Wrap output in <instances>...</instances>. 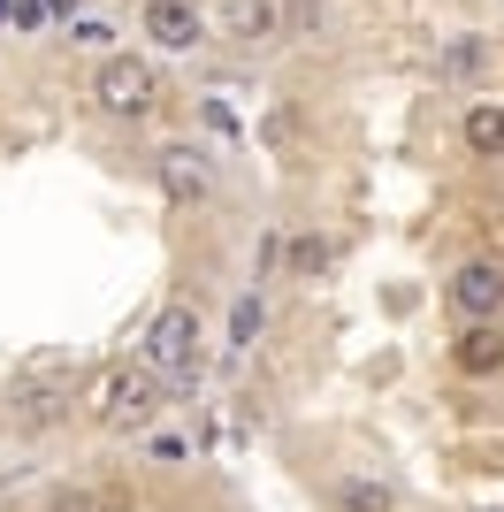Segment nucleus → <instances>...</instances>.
<instances>
[{
  "label": "nucleus",
  "mask_w": 504,
  "mask_h": 512,
  "mask_svg": "<svg viewBox=\"0 0 504 512\" xmlns=\"http://www.w3.org/2000/svg\"><path fill=\"white\" fill-rule=\"evenodd\" d=\"M146 39L153 46H199V8L191 0H146Z\"/></svg>",
  "instance_id": "obj_7"
},
{
  "label": "nucleus",
  "mask_w": 504,
  "mask_h": 512,
  "mask_svg": "<svg viewBox=\"0 0 504 512\" xmlns=\"http://www.w3.org/2000/svg\"><path fill=\"white\" fill-rule=\"evenodd\" d=\"M336 512H390V490L375 474H352V482H336Z\"/></svg>",
  "instance_id": "obj_11"
},
{
  "label": "nucleus",
  "mask_w": 504,
  "mask_h": 512,
  "mask_svg": "<svg viewBox=\"0 0 504 512\" xmlns=\"http://www.w3.org/2000/svg\"><path fill=\"white\" fill-rule=\"evenodd\" d=\"M69 390H77V367H31V375L8 390L16 428H54V421L69 413Z\"/></svg>",
  "instance_id": "obj_2"
},
{
  "label": "nucleus",
  "mask_w": 504,
  "mask_h": 512,
  "mask_svg": "<svg viewBox=\"0 0 504 512\" xmlns=\"http://www.w3.org/2000/svg\"><path fill=\"white\" fill-rule=\"evenodd\" d=\"M146 375H168V383H191L199 375V314L184 299L161 306L146 329Z\"/></svg>",
  "instance_id": "obj_1"
},
{
  "label": "nucleus",
  "mask_w": 504,
  "mask_h": 512,
  "mask_svg": "<svg viewBox=\"0 0 504 512\" xmlns=\"http://www.w3.org/2000/svg\"><path fill=\"white\" fill-rule=\"evenodd\" d=\"M92 92H100L107 115H146V107L161 100V77H153V62H138V54H107Z\"/></svg>",
  "instance_id": "obj_3"
},
{
  "label": "nucleus",
  "mask_w": 504,
  "mask_h": 512,
  "mask_svg": "<svg viewBox=\"0 0 504 512\" xmlns=\"http://www.w3.org/2000/svg\"><path fill=\"white\" fill-rule=\"evenodd\" d=\"M222 23H230V39L260 46V39L275 31V0H230V8H222Z\"/></svg>",
  "instance_id": "obj_10"
},
{
  "label": "nucleus",
  "mask_w": 504,
  "mask_h": 512,
  "mask_svg": "<svg viewBox=\"0 0 504 512\" xmlns=\"http://www.w3.org/2000/svg\"><path fill=\"white\" fill-rule=\"evenodd\" d=\"M459 138H466L474 161H504V100H474L466 123H459Z\"/></svg>",
  "instance_id": "obj_8"
},
{
  "label": "nucleus",
  "mask_w": 504,
  "mask_h": 512,
  "mask_svg": "<svg viewBox=\"0 0 504 512\" xmlns=\"http://www.w3.org/2000/svg\"><path fill=\"white\" fill-rule=\"evenodd\" d=\"M291 268L298 276H321L329 268V237H291Z\"/></svg>",
  "instance_id": "obj_12"
},
{
  "label": "nucleus",
  "mask_w": 504,
  "mask_h": 512,
  "mask_svg": "<svg viewBox=\"0 0 504 512\" xmlns=\"http://www.w3.org/2000/svg\"><path fill=\"white\" fill-rule=\"evenodd\" d=\"M451 314H466V321L504 314V260H466L459 276H451Z\"/></svg>",
  "instance_id": "obj_5"
},
{
  "label": "nucleus",
  "mask_w": 504,
  "mask_h": 512,
  "mask_svg": "<svg viewBox=\"0 0 504 512\" xmlns=\"http://www.w3.org/2000/svg\"><path fill=\"white\" fill-rule=\"evenodd\" d=\"M230 337H237V344H252V337H260V299H237V314H230Z\"/></svg>",
  "instance_id": "obj_13"
},
{
  "label": "nucleus",
  "mask_w": 504,
  "mask_h": 512,
  "mask_svg": "<svg viewBox=\"0 0 504 512\" xmlns=\"http://www.w3.org/2000/svg\"><path fill=\"white\" fill-rule=\"evenodd\" d=\"M451 367L459 375H504V329L497 321H466L451 337Z\"/></svg>",
  "instance_id": "obj_6"
},
{
  "label": "nucleus",
  "mask_w": 504,
  "mask_h": 512,
  "mask_svg": "<svg viewBox=\"0 0 504 512\" xmlns=\"http://www.w3.org/2000/svg\"><path fill=\"white\" fill-rule=\"evenodd\" d=\"M153 413H161V375H146V367H115L100 383V421L107 428H146Z\"/></svg>",
  "instance_id": "obj_4"
},
{
  "label": "nucleus",
  "mask_w": 504,
  "mask_h": 512,
  "mask_svg": "<svg viewBox=\"0 0 504 512\" xmlns=\"http://www.w3.org/2000/svg\"><path fill=\"white\" fill-rule=\"evenodd\" d=\"M161 192L176 199V207L207 199V161H199L191 146H168V153H161Z\"/></svg>",
  "instance_id": "obj_9"
}]
</instances>
